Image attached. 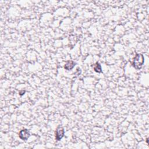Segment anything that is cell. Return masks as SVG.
I'll list each match as a JSON object with an SVG mask.
<instances>
[{
	"mask_svg": "<svg viewBox=\"0 0 149 149\" xmlns=\"http://www.w3.org/2000/svg\"><path fill=\"white\" fill-rule=\"evenodd\" d=\"M144 58L143 55L142 54H138L136 55L133 61V66L134 67L138 69L139 70L142 68V66L144 63Z\"/></svg>",
	"mask_w": 149,
	"mask_h": 149,
	"instance_id": "6da1fadb",
	"label": "cell"
},
{
	"mask_svg": "<svg viewBox=\"0 0 149 149\" xmlns=\"http://www.w3.org/2000/svg\"><path fill=\"white\" fill-rule=\"evenodd\" d=\"M30 134L29 131L26 129H23L21 130L19 133V137L22 140H25V141L27 140L30 137Z\"/></svg>",
	"mask_w": 149,
	"mask_h": 149,
	"instance_id": "7a4b0ae2",
	"label": "cell"
},
{
	"mask_svg": "<svg viewBox=\"0 0 149 149\" xmlns=\"http://www.w3.org/2000/svg\"><path fill=\"white\" fill-rule=\"evenodd\" d=\"M65 134L64 129L61 126H59L55 131V139L57 141H59L63 137Z\"/></svg>",
	"mask_w": 149,
	"mask_h": 149,
	"instance_id": "3957f363",
	"label": "cell"
},
{
	"mask_svg": "<svg viewBox=\"0 0 149 149\" xmlns=\"http://www.w3.org/2000/svg\"><path fill=\"white\" fill-rule=\"evenodd\" d=\"M75 64H76V63L74 61H68L67 62V63H65L64 68H65V69L66 70L70 71V70L74 68V67L75 66Z\"/></svg>",
	"mask_w": 149,
	"mask_h": 149,
	"instance_id": "277c9868",
	"label": "cell"
},
{
	"mask_svg": "<svg viewBox=\"0 0 149 149\" xmlns=\"http://www.w3.org/2000/svg\"><path fill=\"white\" fill-rule=\"evenodd\" d=\"M93 69L94 70L95 72H97V73H101L102 72V66L98 62H96V64L94 65Z\"/></svg>",
	"mask_w": 149,
	"mask_h": 149,
	"instance_id": "5b68a950",
	"label": "cell"
}]
</instances>
